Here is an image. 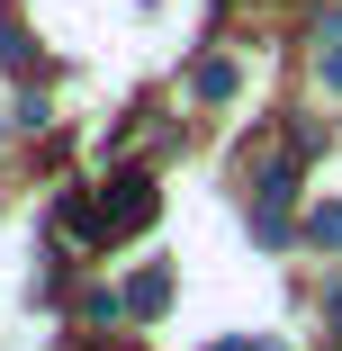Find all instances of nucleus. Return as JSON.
<instances>
[{
    "mask_svg": "<svg viewBox=\"0 0 342 351\" xmlns=\"http://www.w3.org/2000/svg\"><path fill=\"white\" fill-rule=\"evenodd\" d=\"M154 217H162L154 171H117L99 198H63V234H82V243H126V234H145Z\"/></svg>",
    "mask_w": 342,
    "mask_h": 351,
    "instance_id": "1",
    "label": "nucleus"
},
{
    "mask_svg": "<svg viewBox=\"0 0 342 351\" xmlns=\"http://www.w3.org/2000/svg\"><path fill=\"white\" fill-rule=\"evenodd\" d=\"M306 234H315V243H333V252H342V207H333V198H324V207H315V217H306Z\"/></svg>",
    "mask_w": 342,
    "mask_h": 351,
    "instance_id": "4",
    "label": "nucleus"
},
{
    "mask_svg": "<svg viewBox=\"0 0 342 351\" xmlns=\"http://www.w3.org/2000/svg\"><path fill=\"white\" fill-rule=\"evenodd\" d=\"M315 63H324V90H342V45H315Z\"/></svg>",
    "mask_w": 342,
    "mask_h": 351,
    "instance_id": "5",
    "label": "nucleus"
},
{
    "mask_svg": "<svg viewBox=\"0 0 342 351\" xmlns=\"http://www.w3.org/2000/svg\"><path fill=\"white\" fill-rule=\"evenodd\" d=\"M162 306H171V270H135V279H126V315H135V324H154Z\"/></svg>",
    "mask_w": 342,
    "mask_h": 351,
    "instance_id": "2",
    "label": "nucleus"
},
{
    "mask_svg": "<svg viewBox=\"0 0 342 351\" xmlns=\"http://www.w3.org/2000/svg\"><path fill=\"white\" fill-rule=\"evenodd\" d=\"M234 90H243V73H234L225 54H208V63H198V99H234Z\"/></svg>",
    "mask_w": 342,
    "mask_h": 351,
    "instance_id": "3",
    "label": "nucleus"
},
{
    "mask_svg": "<svg viewBox=\"0 0 342 351\" xmlns=\"http://www.w3.org/2000/svg\"><path fill=\"white\" fill-rule=\"evenodd\" d=\"M208 351H252V342H208Z\"/></svg>",
    "mask_w": 342,
    "mask_h": 351,
    "instance_id": "6",
    "label": "nucleus"
}]
</instances>
